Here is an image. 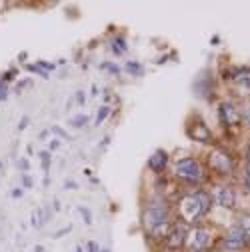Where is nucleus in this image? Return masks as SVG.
Instances as JSON below:
<instances>
[{"mask_svg":"<svg viewBox=\"0 0 250 252\" xmlns=\"http://www.w3.org/2000/svg\"><path fill=\"white\" fill-rule=\"evenodd\" d=\"M66 188H70V190H72V188H76V184L74 182H66Z\"/></svg>","mask_w":250,"mask_h":252,"instance_id":"nucleus-29","label":"nucleus"},{"mask_svg":"<svg viewBox=\"0 0 250 252\" xmlns=\"http://www.w3.org/2000/svg\"><path fill=\"white\" fill-rule=\"evenodd\" d=\"M244 184H246V188L250 190V162L246 164V172H244Z\"/></svg>","mask_w":250,"mask_h":252,"instance_id":"nucleus-20","label":"nucleus"},{"mask_svg":"<svg viewBox=\"0 0 250 252\" xmlns=\"http://www.w3.org/2000/svg\"><path fill=\"white\" fill-rule=\"evenodd\" d=\"M112 48H114V52H116V54H120V52L126 50V42H124V38H114Z\"/></svg>","mask_w":250,"mask_h":252,"instance_id":"nucleus-13","label":"nucleus"},{"mask_svg":"<svg viewBox=\"0 0 250 252\" xmlns=\"http://www.w3.org/2000/svg\"><path fill=\"white\" fill-rule=\"evenodd\" d=\"M190 134H192V138H196L200 142H208V138H210V132H208V128L204 124H196V128Z\"/></svg>","mask_w":250,"mask_h":252,"instance_id":"nucleus-10","label":"nucleus"},{"mask_svg":"<svg viewBox=\"0 0 250 252\" xmlns=\"http://www.w3.org/2000/svg\"><path fill=\"white\" fill-rule=\"evenodd\" d=\"M210 210V194L208 192H194L192 196H186L180 202V212L182 216L188 220V222H194L196 218L204 216Z\"/></svg>","mask_w":250,"mask_h":252,"instance_id":"nucleus-1","label":"nucleus"},{"mask_svg":"<svg viewBox=\"0 0 250 252\" xmlns=\"http://www.w3.org/2000/svg\"><path fill=\"white\" fill-rule=\"evenodd\" d=\"M74 252H82V248H80V246H78V248H76V250H74Z\"/></svg>","mask_w":250,"mask_h":252,"instance_id":"nucleus-31","label":"nucleus"},{"mask_svg":"<svg viewBox=\"0 0 250 252\" xmlns=\"http://www.w3.org/2000/svg\"><path fill=\"white\" fill-rule=\"evenodd\" d=\"M28 126V116H22V120H20V124H18V130H24Z\"/></svg>","mask_w":250,"mask_h":252,"instance_id":"nucleus-21","label":"nucleus"},{"mask_svg":"<svg viewBox=\"0 0 250 252\" xmlns=\"http://www.w3.org/2000/svg\"><path fill=\"white\" fill-rule=\"evenodd\" d=\"M208 242H210V236H208L206 230H202V228L194 230V238H192V248L194 250H204L208 246Z\"/></svg>","mask_w":250,"mask_h":252,"instance_id":"nucleus-9","label":"nucleus"},{"mask_svg":"<svg viewBox=\"0 0 250 252\" xmlns=\"http://www.w3.org/2000/svg\"><path fill=\"white\" fill-rule=\"evenodd\" d=\"M166 236H168V246H170V248H180V246L184 244V240H186V228L178 224V226H174Z\"/></svg>","mask_w":250,"mask_h":252,"instance_id":"nucleus-8","label":"nucleus"},{"mask_svg":"<svg viewBox=\"0 0 250 252\" xmlns=\"http://www.w3.org/2000/svg\"><path fill=\"white\" fill-rule=\"evenodd\" d=\"M100 252H108V250H100Z\"/></svg>","mask_w":250,"mask_h":252,"instance_id":"nucleus-33","label":"nucleus"},{"mask_svg":"<svg viewBox=\"0 0 250 252\" xmlns=\"http://www.w3.org/2000/svg\"><path fill=\"white\" fill-rule=\"evenodd\" d=\"M246 240H248L246 238V230L242 226H236V228H232L228 232V236L224 240V248L226 250H240L246 244Z\"/></svg>","mask_w":250,"mask_h":252,"instance_id":"nucleus-4","label":"nucleus"},{"mask_svg":"<svg viewBox=\"0 0 250 252\" xmlns=\"http://www.w3.org/2000/svg\"><path fill=\"white\" fill-rule=\"evenodd\" d=\"M176 176L184 178V180H200L202 178V166L198 160L194 158H182L176 162Z\"/></svg>","mask_w":250,"mask_h":252,"instance_id":"nucleus-3","label":"nucleus"},{"mask_svg":"<svg viewBox=\"0 0 250 252\" xmlns=\"http://www.w3.org/2000/svg\"><path fill=\"white\" fill-rule=\"evenodd\" d=\"M102 68H108V70H110V72H114V74H118V72H120L116 64H102Z\"/></svg>","mask_w":250,"mask_h":252,"instance_id":"nucleus-22","label":"nucleus"},{"mask_svg":"<svg viewBox=\"0 0 250 252\" xmlns=\"http://www.w3.org/2000/svg\"><path fill=\"white\" fill-rule=\"evenodd\" d=\"M40 158H42V168L48 170V166H50V154L48 152H40Z\"/></svg>","mask_w":250,"mask_h":252,"instance_id":"nucleus-18","label":"nucleus"},{"mask_svg":"<svg viewBox=\"0 0 250 252\" xmlns=\"http://www.w3.org/2000/svg\"><path fill=\"white\" fill-rule=\"evenodd\" d=\"M6 96H8V84L2 80L0 82V100H6Z\"/></svg>","mask_w":250,"mask_h":252,"instance_id":"nucleus-17","label":"nucleus"},{"mask_svg":"<svg viewBox=\"0 0 250 252\" xmlns=\"http://www.w3.org/2000/svg\"><path fill=\"white\" fill-rule=\"evenodd\" d=\"M50 130H52L54 134H58L60 138H64V140H70V134H68L66 130H62V128H60V126H52V128H50Z\"/></svg>","mask_w":250,"mask_h":252,"instance_id":"nucleus-14","label":"nucleus"},{"mask_svg":"<svg viewBox=\"0 0 250 252\" xmlns=\"http://www.w3.org/2000/svg\"><path fill=\"white\" fill-rule=\"evenodd\" d=\"M166 164H168V154H166L164 150H156V152L150 156V160H148V166H150V170H154V172H162V170L166 168Z\"/></svg>","mask_w":250,"mask_h":252,"instance_id":"nucleus-6","label":"nucleus"},{"mask_svg":"<svg viewBox=\"0 0 250 252\" xmlns=\"http://www.w3.org/2000/svg\"><path fill=\"white\" fill-rule=\"evenodd\" d=\"M34 250H36V252H44V248H42V246H36Z\"/></svg>","mask_w":250,"mask_h":252,"instance_id":"nucleus-30","label":"nucleus"},{"mask_svg":"<svg viewBox=\"0 0 250 252\" xmlns=\"http://www.w3.org/2000/svg\"><path fill=\"white\" fill-rule=\"evenodd\" d=\"M26 68H28L30 72H38L40 76H44V78H48V72H46V70H42V68H40L38 64H28Z\"/></svg>","mask_w":250,"mask_h":252,"instance_id":"nucleus-15","label":"nucleus"},{"mask_svg":"<svg viewBox=\"0 0 250 252\" xmlns=\"http://www.w3.org/2000/svg\"><path fill=\"white\" fill-rule=\"evenodd\" d=\"M78 210H80V212H82V216H84V222H86V224H90V222H92V214H90V210H88V208H84V206H80Z\"/></svg>","mask_w":250,"mask_h":252,"instance_id":"nucleus-19","label":"nucleus"},{"mask_svg":"<svg viewBox=\"0 0 250 252\" xmlns=\"http://www.w3.org/2000/svg\"><path fill=\"white\" fill-rule=\"evenodd\" d=\"M86 122H88V116H86V114H78V116H74V118L70 120V124L74 126V128H82Z\"/></svg>","mask_w":250,"mask_h":252,"instance_id":"nucleus-12","label":"nucleus"},{"mask_svg":"<svg viewBox=\"0 0 250 252\" xmlns=\"http://www.w3.org/2000/svg\"><path fill=\"white\" fill-rule=\"evenodd\" d=\"M126 70H128L130 74H134V76H140V74L144 72L142 64H138V62H126Z\"/></svg>","mask_w":250,"mask_h":252,"instance_id":"nucleus-11","label":"nucleus"},{"mask_svg":"<svg viewBox=\"0 0 250 252\" xmlns=\"http://www.w3.org/2000/svg\"><path fill=\"white\" fill-rule=\"evenodd\" d=\"M18 166H20L22 170H26V168H28V162H26V160H20V162H18Z\"/></svg>","mask_w":250,"mask_h":252,"instance_id":"nucleus-26","label":"nucleus"},{"mask_svg":"<svg viewBox=\"0 0 250 252\" xmlns=\"http://www.w3.org/2000/svg\"><path fill=\"white\" fill-rule=\"evenodd\" d=\"M244 120H246V124L250 126V106H248V108L244 110Z\"/></svg>","mask_w":250,"mask_h":252,"instance_id":"nucleus-24","label":"nucleus"},{"mask_svg":"<svg viewBox=\"0 0 250 252\" xmlns=\"http://www.w3.org/2000/svg\"><path fill=\"white\" fill-rule=\"evenodd\" d=\"M76 100H78V102H80V104H82V102H84V94H82V92H78V94H76Z\"/></svg>","mask_w":250,"mask_h":252,"instance_id":"nucleus-25","label":"nucleus"},{"mask_svg":"<svg viewBox=\"0 0 250 252\" xmlns=\"http://www.w3.org/2000/svg\"><path fill=\"white\" fill-rule=\"evenodd\" d=\"M248 162H250V148H248Z\"/></svg>","mask_w":250,"mask_h":252,"instance_id":"nucleus-32","label":"nucleus"},{"mask_svg":"<svg viewBox=\"0 0 250 252\" xmlns=\"http://www.w3.org/2000/svg\"><path fill=\"white\" fill-rule=\"evenodd\" d=\"M12 196H14V198H20V196H22V190H12Z\"/></svg>","mask_w":250,"mask_h":252,"instance_id":"nucleus-28","label":"nucleus"},{"mask_svg":"<svg viewBox=\"0 0 250 252\" xmlns=\"http://www.w3.org/2000/svg\"><path fill=\"white\" fill-rule=\"evenodd\" d=\"M108 112H110V108H108V106H102V108L98 110V116H96V124H102V120L108 116Z\"/></svg>","mask_w":250,"mask_h":252,"instance_id":"nucleus-16","label":"nucleus"},{"mask_svg":"<svg viewBox=\"0 0 250 252\" xmlns=\"http://www.w3.org/2000/svg\"><path fill=\"white\" fill-rule=\"evenodd\" d=\"M24 186H32V180H30V176H24Z\"/></svg>","mask_w":250,"mask_h":252,"instance_id":"nucleus-27","label":"nucleus"},{"mask_svg":"<svg viewBox=\"0 0 250 252\" xmlns=\"http://www.w3.org/2000/svg\"><path fill=\"white\" fill-rule=\"evenodd\" d=\"M212 166L218 170V172H222V174H228L232 170V160H230V156L222 154V152H214L212 154Z\"/></svg>","mask_w":250,"mask_h":252,"instance_id":"nucleus-5","label":"nucleus"},{"mask_svg":"<svg viewBox=\"0 0 250 252\" xmlns=\"http://www.w3.org/2000/svg\"><path fill=\"white\" fill-rule=\"evenodd\" d=\"M88 252H100L98 246H96V242H88Z\"/></svg>","mask_w":250,"mask_h":252,"instance_id":"nucleus-23","label":"nucleus"},{"mask_svg":"<svg viewBox=\"0 0 250 252\" xmlns=\"http://www.w3.org/2000/svg\"><path fill=\"white\" fill-rule=\"evenodd\" d=\"M144 222L154 234L164 232L168 224V206L164 202H150L144 212Z\"/></svg>","mask_w":250,"mask_h":252,"instance_id":"nucleus-2","label":"nucleus"},{"mask_svg":"<svg viewBox=\"0 0 250 252\" xmlns=\"http://www.w3.org/2000/svg\"><path fill=\"white\" fill-rule=\"evenodd\" d=\"M216 202L224 206V208H232L236 204V194L230 190V188H218L216 190Z\"/></svg>","mask_w":250,"mask_h":252,"instance_id":"nucleus-7","label":"nucleus"}]
</instances>
